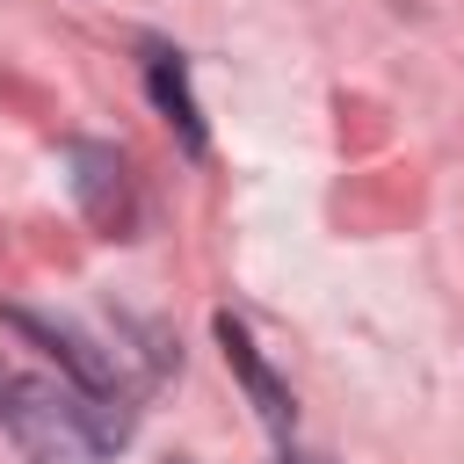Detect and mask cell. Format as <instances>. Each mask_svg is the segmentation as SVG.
<instances>
[{
    "label": "cell",
    "instance_id": "1",
    "mask_svg": "<svg viewBox=\"0 0 464 464\" xmlns=\"http://www.w3.org/2000/svg\"><path fill=\"white\" fill-rule=\"evenodd\" d=\"M0 399L22 464H102L109 435H123V413H109V399H87L80 384L58 377H7Z\"/></svg>",
    "mask_w": 464,
    "mask_h": 464
},
{
    "label": "cell",
    "instance_id": "5",
    "mask_svg": "<svg viewBox=\"0 0 464 464\" xmlns=\"http://www.w3.org/2000/svg\"><path fill=\"white\" fill-rule=\"evenodd\" d=\"M145 80H152V102L167 109V123H181V145H188V152H203V116H196V102H188V80H181V65H174L167 51H152Z\"/></svg>",
    "mask_w": 464,
    "mask_h": 464
},
{
    "label": "cell",
    "instance_id": "6",
    "mask_svg": "<svg viewBox=\"0 0 464 464\" xmlns=\"http://www.w3.org/2000/svg\"><path fill=\"white\" fill-rule=\"evenodd\" d=\"M283 464H319V457H290V450H283Z\"/></svg>",
    "mask_w": 464,
    "mask_h": 464
},
{
    "label": "cell",
    "instance_id": "4",
    "mask_svg": "<svg viewBox=\"0 0 464 464\" xmlns=\"http://www.w3.org/2000/svg\"><path fill=\"white\" fill-rule=\"evenodd\" d=\"M7 326L29 334V341H44V348L72 370V384H80L87 399H109V392H116V362H109L87 334H72V326H58V319H36V312H7Z\"/></svg>",
    "mask_w": 464,
    "mask_h": 464
},
{
    "label": "cell",
    "instance_id": "2",
    "mask_svg": "<svg viewBox=\"0 0 464 464\" xmlns=\"http://www.w3.org/2000/svg\"><path fill=\"white\" fill-rule=\"evenodd\" d=\"M72 196L102 232H130V167L116 145H72Z\"/></svg>",
    "mask_w": 464,
    "mask_h": 464
},
{
    "label": "cell",
    "instance_id": "3",
    "mask_svg": "<svg viewBox=\"0 0 464 464\" xmlns=\"http://www.w3.org/2000/svg\"><path fill=\"white\" fill-rule=\"evenodd\" d=\"M218 348H225V362H232V377L246 384V399H254V413H261V428L268 435H290V392H283V377L261 362V348L246 341V326L232 319V312H218Z\"/></svg>",
    "mask_w": 464,
    "mask_h": 464
}]
</instances>
